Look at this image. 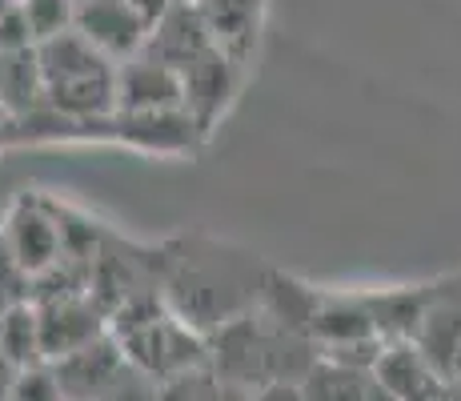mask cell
Segmentation results:
<instances>
[{"mask_svg": "<svg viewBox=\"0 0 461 401\" xmlns=\"http://www.w3.org/2000/svg\"><path fill=\"white\" fill-rule=\"evenodd\" d=\"M73 29L113 60H125L132 52H140V44L149 37L145 21L132 13L129 0H77Z\"/></svg>", "mask_w": 461, "mask_h": 401, "instance_id": "obj_5", "label": "cell"}, {"mask_svg": "<svg viewBox=\"0 0 461 401\" xmlns=\"http://www.w3.org/2000/svg\"><path fill=\"white\" fill-rule=\"evenodd\" d=\"M44 109L73 121H96L117 113V60L88 44L77 29L37 44Z\"/></svg>", "mask_w": 461, "mask_h": 401, "instance_id": "obj_1", "label": "cell"}, {"mask_svg": "<svg viewBox=\"0 0 461 401\" xmlns=\"http://www.w3.org/2000/svg\"><path fill=\"white\" fill-rule=\"evenodd\" d=\"M129 5H132V13L145 21V29H153V24L168 13V8H173V0H129Z\"/></svg>", "mask_w": 461, "mask_h": 401, "instance_id": "obj_14", "label": "cell"}, {"mask_svg": "<svg viewBox=\"0 0 461 401\" xmlns=\"http://www.w3.org/2000/svg\"><path fill=\"white\" fill-rule=\"evenodd\" d=\"M24 44H37V41H32L21 5H13L8 13H0V49H24Z\"/></svg>", "mask_w": 461, "mask_h": 401, "instance_id": "obj_13", "label": "cell"}, {"mask_svg": "<svg viewBox=\"0 0 461 401\" xmlns=\"http://www.w3.org/2000/svg\"><path fill=\"white\" fill-rule=\"evenodd\" d=\"M16 5V0H0V13H8V8H13Z\"/></svg>", "mask_w": 461, "mask_h": 401, "instance_id": "obj_15", "label": "cell"}, {"mask_svg": "<svg viewBox=\"0 0 461 401\" xmlns=\"http://www.w3.org/2000/svg\"><path fill=\"white\" fill-rule=\"evenodd\" d=\"M0 358L16 369L24 365H37L41 358V321L37 305H13L0 317Z\"/></svg>", "mask_w": 461, "mask_h": 401, "instance_id": "obj_11", "label": "cell"}, {"mask_svg": "<svg viewBox=\"0 0 461 401\" xmlns=\"http://www.w3.org/2000/svg\"><path fill=\"white\" fill-rule=\"evenodd\" d=\"M5 253L24 278H44L52 265L60 261V229L37 209V205H21L8 217Z\"/></svg>", "mask_w": 461, "mask_h": 401, "instance_id": "obj_7", "label": "cell"}, {"mask_svg": "<svg viewBox=\"0 0 461 401\" xmlns=\"http://www.w3.org/2000/svg\"><path fill=\"white\" fill-rule=\"evenodd\" d=\"M205 49H212V37H209L205 13H201L197 0H173V8L149 29L145 44H140V52H149V57L165 60L173 68L189 65Z\"/></svg>", "mask_w": 461, "mask_h": 401, "instance_id": "obj_6", "label": "cell"}, {"mask_svg": "<svg viewBox=\"0 0 461 401\" xmlns=\"http://www.w3.org/2000/svg\"><path fill=\"white\" fill-rule=\"evenodd\" d=\"M181 109V68L132 52L117 60V117H153Z\"/></svg>", "mask_w": 461, "mask_h": 401, "instance_id": "obj_3", "label": "cell"}, {"mask_svg": "<svg viewBox=\"0 0 461 401\" xmlns=\"http://www.w3.org/2000/svg\"><path fill=\"white\" fill-rule=\"evenodd\" d=\"M374 386L381 397H441L446 394V378L433 369V361L421 353L413 337H397V342H381L374 365Z\"/></svg>", "mask_w": 461, "mask_h": 401, "instance_id": "obj_4", "label": "cell"}, {"mask_svg": "<svg viewBox=\"0 0 461 401\" xmlns=\"http://www.w3.org/2000/svg\"><path fill=\"white\" fill-rule=\"evenodd\" d=\"M24 13V21H29V32L32 41H49L57 37V32L73 29V8L77 0H16Z\"/></svg>", "mask_w": 461, "mask_h": 401, "instance_id": "obj_12", "label": "cell"}, {"mask_svg": "<svg viewBox=\"0 0 461 401\" xmlns=\"http://www.w3.org/2000/svg\"><path fill=\"white\" fill-rule=\"evenodd\" d=\"M37 321H41V358L44 361H60L65 353L81 350L93 337H101V317L81 297L49 301V305L37 309Z\"/></svg>", "mask_w": 461, "mask_h": 401, "instance_id": "obj_9", "label": "cell"}, {"mask_svg": "<svg viewBox=\"0 0 461 401\" xmlns=\"http://www.w3.org/2000/svg\"><path fill=\"white\" fill-rule=\"evenodd\" d=\"M0 109L13 121H24L44 109V80L37 44L0 49Z\"/></svg>", "mask_w": 461, "mask_h": 401, "instance_id": "obj_10", "label": "cell"}, {"mask_svg": "<svg viewBox=\"0 0 461 401\" xmlns=\"http://www.w3.org/2000/svg\"><path fill=\"white\" fill-rule=\"evenodd\" d=\"M237 73H241V65L225 57L217 44L197 52L189 65H181V109L197 124V132H209L225 117L229 101L237 93Z\"/></svg>", "mask_w": 461, "mask_h": 401, "instance_id": "obj_2", "label": "cell"}, {"mask_svg": "<svg viewBox=\"0 0 461 401\" xmlns=\"http://www.w3.org/2000/svg\"><path fill=\"white\" fill-rule=\"evenodd\" d=\"M205 13L209 37L225 57H233L237 65H249L257 52V37H261L265 21V0H197Z\"/></svg>", "mask_w": 461, "mask_h": 401, "instance_id": "obj_8", "label": "cell"}]
</instances>
